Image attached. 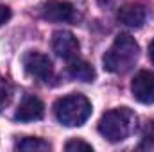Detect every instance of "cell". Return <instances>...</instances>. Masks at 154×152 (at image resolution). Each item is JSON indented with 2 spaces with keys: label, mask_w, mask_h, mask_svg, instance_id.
<instances>
[{
  "label": "cell",
  "mask_w": 154,
  "mask_h": 152,
  "mask_svg": "<svg viewBox=\"0 0 154 152\" xmlns=\"http://www.w3.org/2000/svg\"><path fill=\"white\" fill-rule=\"evenodd\" d=\"M68 74L70 77H74L77 81H84V82H90L95 79V70L91 65H88L86 61H81V59H72L70 65H68Z\"/></svg>",
  "instance_id": "obj_10"
},
{
  "label": "cell",
  "mask_w": 154,
  "mask_h": 152,
  "mask_svg": "<svg viewBox=\"0 0 154 152\" xmlns=\"http://www.w3.org/2000/svg\"><path fill=\"white\" fill-rule=\"evenodd\" d=\"M43 114H45L43 102L38 97L29 95L20 102V106H18V109L14 113V118L20 120V122H34V120H41Z\"/></svg>",
  "instance_id": "obj_8"
},
{
  "label": "cell",
  "mask_w": 154,
  "mask_h": 152,
  "mask_svg": "<svg viewBox=\"0 0 154 152\" xmlns=\"http://www.w3.org/2000/svg\"><path fill=\"white\" fill-rule=\"evenodd\" d=\"M118 20L127 27H142L147 20V9L142 4H125L118 11Z\"/></svg>",
  "instance_id": "obj_9"
},
{
  "label": "cell",
  "mask_w": 154,
  "mask_h": 152,
  "mask_svg": "<svg viewBox=\"0 0 154 152\" xmlns=\"http://www.w3.org/2000/svg\"><path fill=\"white\" fill-rule=\"evenodd\" d=\"M149 57H151V61L154 63V39L151 41V45H149Z\"/></svg>",
  "instance_id": "obj_15"
},
{
  "label": "cell",
  "mask_w": 154,
  "mask_h": 152,
  "mask_svg": "<svg viewBox=\"0 0 154 152\" xmlns=\"http://www.w3.org/2000/svg\"><path fill=\"white\" fill-rule=\"evenodd\" d=\"M65 150L68 152H91L93 150V147L90 145V143H86V141H82V140H70L66 145H65Z\"/></svg>",
  "instance_id": "obj_13"
},
{
  "label": "cell",
  "mask_w": 154,
  "mask_h": 152,
  "mask_svg": "<svg viewBox=\"0 0 154 152\" xmlns=\"http://www.w3.org/2000/svg\"><path fill=\"white\" fill-rule=\"evenodd\" d=\"M140 57V47L136 39L129 34H118L111 47L106 50L102 63L104 68L111 74H125L129 72Z\"/></svg>",
  "instance_id": "obj_1"
},
{
  "label": "cell",
  "mask_w": 154,
  "mask_h": 152,
  "mask_svg": "<svg viewBox=\"0 0 154 152\" xmlns=\"http://www.w3.org/2000/svg\"><path fill=\"white\" fill-rule=\"evenodd\" d=\"M16 149L18 150H27V152H45V150H50L52 147L43 138H23L22 141H18Z\"/></svg>",
  "instance_id": "obj_11"
},
{
  "label": "cell",
  "mask_w": 154,
  "mask_h": 152,
  "mask_svg": "<svg viewBox=\"0 0 154 152\" xmlns=\"http://www.w3.org/2000/svg\"><path fill=\"white\" fill-rule=\"evenodd\" d=\"M9 18H11V9L7 5H2L0 4V25H4Z\"/></svg>",
  "instance_id": "obj_14"
},
{
  "label": "cell",
  "mask_w": 154,
  "mask_h": 152,
  "mask_svg": "<svg viewBox=\"0 0 154 152\" xmlns=\"http://www.w3.org/2000/svg\"><path fill=\"white\" fill-rule=\"evenodd\" d=\"M54 114L66 127H81L91 116V102L81 93H72L56 100Z\"/></svg>",
  "instance_id": "obj_3"
},
{
  "label": "cell",
  "mask_w": 154,
  "mask_h": 152,
  "mask_svg": "<svg viewBox=\"0 0 154 152\" xmlns=\"http://www.w3.org/2000/svg\"><path fill=\"white\" fill-rule=\"evenodd\" d=\"M11 99H13V88H11L9 81H5L4 77H0V111L9 106Z\"/></svg>",
  "instance_id": "obj_12"
},
{
  "label": "cell",
  "mask_w": 154,
  "mask_h": 152,
  "mask_svg": "<svg viewBox=\"0 0 154 152\" xmlns=\"http://www.w3.org/2000/svg\"><path fill=\"white\" fill-rule=\"evenodd\" d=\"M52 50L66 61H72L79 56V41L70 31H56L52 36Z\"/></svg>",
  "instance_id": "obj_6"
},
{
  "label": "cell",
  "mask_w": 154,
  "mask_h": 152,
  "mask_svg": "<svg viewBox=\"0 0 154 152\" xmlns=\"http://www.w3.org/2000/svg\"><path fill=\"white\" fill-rule=\"evenodd\" d=\"M138 123V116L129 108H116L104 113L99 120V132L111 143L124 141L129 138Z\"/></svg>",
  "instance_id": "obj_2"
},
{
  "label": "cell",
  "mask_w": 154,
  "mask_h": 152,
  "mask_svg": "<svg viewBox=\"0 0 154 152\" xmlns=\"http://www.w3.org/2000/svg\"><path fill=\"white\" fill-rule=\"evenodd\" d=\"M23 68L31 77H36L39 81H47L52 75V61L48 56L31 50L23 56Z\"/></svg>",
  "instance_id": "obj_4"
},
{
  "label": "cell",
  "mask_w": 154,
  "mask_h": 152,
  "mask_svg": "<svg viewBox=\"0 0 154 152\" xmlns=\"http://www.w3.org/2000/svg\"><path fill=\"white\" fill-rule=\"evenodd\" d=\"M41 16L48 22H70L74 20V5L65 0H47L41 5Z\"/></svg>",
  "instance_id": "obj_7"
},
{
  "label": "cell",
  "mask_w": 154,
  "mask_h": 152,
  "mask_svg": "<svg viewBox=\"0 0 154 152\" xmlns=\"http://www.w3.org/2000/svg\"><path fill=\"white\" fill-rule=\"evenodd\" d=\"M133 97L142 104H154V74L149 70H142L133 77L131 82Z\"/></svg>",
  "instance_id": "obj_5"
}]
</instances>
